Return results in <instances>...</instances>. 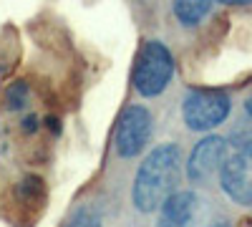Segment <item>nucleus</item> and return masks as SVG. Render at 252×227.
I'll return each instance as SVG.
<instances>
[{
	"label": "nucleus",
	"mask_w": 252,
	"mask_h": 227,
	"mask_svg": "<svg viewBox=\"0 0 252 227\" xmlns=\"http://www.w3.org/2000/svg\"><path fill=\"white\" fill-rule=\"evenodd\" d=\"M197 197L192 192H172L161 204L164 225H189L197 215Z\"/></svg>",
	"instance_id": "nucleus-7"
},
{
	"label": "nucleus",
	"mask_w": 252,
	"mask_h": 227,
	"mask_svg": "<svg viewBox=\"0 0 252 227\" xmlns=\"http://www.w3.org/2000/svg\"><path fill=\"white\" fill-rule=\"evenodd\" d=\"M220 3H224V5H250L252 0H220Z\"/></svg>",
	"instance_id": "nucleus-10"
},
{
	"label": "nucleus",
	"mask_w": 252,
	"mask_h": 227,
	"mask_svg": "<svg viewBox=\"0 0 252 227\" xmlns=\"http://www.w3.org/2000/svg\"><path fill=\"white\" fill-rule=\"evenodd\" d=\"M229 96L215 89H192L184 98V121L192 131H209L229 116Z\"/></svg>",
	"instance_id": "nucleus-3"
},
{
	"label": "nucleus",
	"mask_w": 252,
	"mask_h": 227,
	"mask_svg": "<svg viewBox=\"0 0 252 227\" xmlns=\"http://www.w3.org/2000/svg\"><path fill=\"white\" fill-rule=\"evenodd\" d=\"M152 134V116L144 106H129L116 127V152L119 157H136Z\"/></svg>",
	"instance_id": "nucleus-5"
},
{
	"label": "nucleus",
	"mask_w": 252,
	"mask_h": 227,
	"mask_svg": "<svg viewBox=\"0 0 252 227\" xmlns=\"http://www.w3.org/2000/svg\"><path fill=\"white\" fill-rule=\"evenodd\" d=\"M179 182V149L174 144H161L136 172L131 199L139 212H154L159 210L164 199L169 197Z\"/></svg>",
	"instance_id": "nucleus-1"
},
{
	"label": "nucleus",
	"mask_w": 252,
	"mask_h": 227,
	"mask_svg": "<svg viewBox=\"0 0 252 227\" xmlns=\"http://www.w3.org/2000/svg\"><path fill=\"white\" fill-rule=\"evenodd\" d=\"M5 104L8 109H23L28 104V86L26 84H13L8 91H5Z\"/></svg>",
	"instance_id": "nucleus-9"
},
{
	"label": "nucleus",
	"mask_w": 252,
	"mask_h": 227,
	"mask_svg": "<svg viewBox=\"0 0 252 227\" xmlns=\"http://www.w3.org/2000/svg\"><path fill=\"white\" fill-rule=\"evenodd\" d=\"M172 73H174V61L169 48L161 40L144 43L134 66V89L141 96H157L169 86Z\"/></svg>",
	"instance_id": "nucleus-2"
},
{
	"label": "nucleus",
	"mask_w": 252,
	"mask_h": 227,
	"mask_svg": "<svg viewBox=\"0 0 252 227\" xmlns=\"http://www.w3.org/2000/svg\"><path fill=\"white\" fill-rule=\"evenodd\" d=\"M245 111H247V116L252 119V96L247 98V104H245Z\"/></svg>",
	"instance_id": "nucleus-11"
},
{
	"label": "nucleus",
	"mask_w": 252,
	"mask_h": 227,
	"mask_svg": "<svg viewBox=\"0 0 252 227\" xmlns=\"http://www.w3.org/2000/svg\"><path fill=\"white\" fill-rule=\"evenodd\" d=\"M212 0H174V15L182 26L192 28L209 13Z\"/></svg>",
	"instance_id": "nucleus-8"
},
{
	"label": "nucleus",
	"mask_w": 252,
	"mask_h": 227,
	"mask_svg": "<svg viewBox=\"0 0 252 227\" xmlns=\"http://www.w3.org/2000/svg\"><path fill=\"white\" fill-rule=\"evenodd\" d=\"M222 190L237 204H252V141L229 152L220 169Z\"/></svg>",
	"instance_id": "nucleus-4"
},
{
	"label": "nucleus",
	"mask_w": 252,
	"mask_h": 227,
	"mask_svg": "<svg viewBox=\"0 0 252 227\" xmlns=\"http://www.w3.org/2000/svg\"><path fill=\"white\" fill-rule=\"evenodd\" d=\"M227 154H229V144L222 136H207V139H202L194 147L189 162H187V177L192 182H197V184L209 182L222 169Z\"/></svg>",
	"instance_id": "nucleus-6"
}]
</instances>
